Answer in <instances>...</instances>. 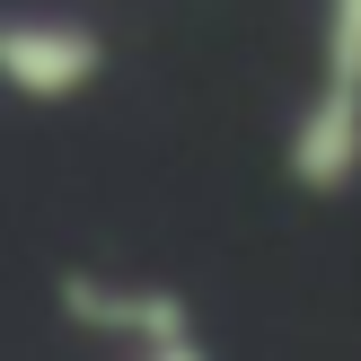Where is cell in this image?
Here are the masks:
<instances>
[{
    "label": "cell",
    "instance_id": "cell-1",
    "mask_svg": "<svg viewBox=\"0 0 361 361\" xmlns=\"http://www.w3.org/2000/svg\"><path fill=\"white\" fill-rule=\"evenodd\" d=\"M291 176L309 194H344L361 176V0H326V62L291 123Z\"/></svg>",
    "mask_w": 361,
    "mask_h": 361
},
{
    "label": "cell",
    "instance_id": "cell-2",
    "mask_svg": "<svg viewBox=\"0 0 361 361\" xmlns=\"http://www.w3.org/2000/svg\"><path fill=\"white\" fill-rule=\"evenodd\" d=\"M0 71H9V88L27 106H62L106 71V44L80 18H9L0 27Z\"/></svg>",
    "mask_w": 361,
    "mask_h": 361
},
{
    "label": "cell",
    "instance_id": "cell-3",
    "mask_svg": "<svg viewBox=\"0 0 361 361\" xmlns=\"http://www.w3.org/2000/svg\"><path fill=\"white\" fill-rule=\"evenodd\" d=\"M62 309L80 317V326L133 335L141 353H159V344H194V317H185V300H176V291H106V282L71 274V282H62Z\"/></svg>",
    "mask_w": 361,
    "mask_h": 361
},
{
    "label": "cell",
    "instance_id": "cell-4",
    "mask_svg": "<svg viewBox=\"0 0 361 361\" xmlns=\"http://www.w3.org/2000/svg\"><path fill=\"white\" fill-rule=\"evenodd\" d=\"M133 361H212L203 344H159V353H133Z\"/></svg>",
    "mask_w": 361,
    "mask_h": 361
}]
</instances>
